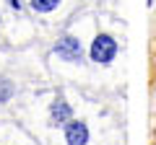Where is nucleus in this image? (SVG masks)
Segmentation results:
<instances>
[{
  "mask_svg": "<svg viewBox=\"0 0 156 145\" xmlns=\"http://www.w3.org/2000/svg\"><path fill=\"white\" fill-rule=\"evenodd\" d=\"M117 39L109 36V34H96V39L91 42V49H89V57L96 62V65H109L112 60L117 57Z\"/></svg>",
  "mask_w": 156,
  "mask_h": 145,
  "instance_id": "f257e3e1",
  "label": "nucleus"
},
{
  "mask_svg": "<svg viewBox=\"0 0 156 145\" xmlns=\"http://www.w3.org/2000/svg\"><path fill=\"white\" fill-rule=\"evenodd\" d=\"M52 52H55L57 57H62V60H68V62H83V47H81V42H78L76 36H70V34L60 36L57 44L52 47Z\"/></svg>",
  "mask_w": 156,
  "mask_h": 145,
  "instance_id": "f03ea898",
  "label": "nucleus"
},
{
  "mask_svg": "<svg viewBox=\"0 0 156 145\" xmlns=\"http://www.w3.org/2000/svg\"><path fill=\"white\" fill-rule=\"evenodd\" d=\"M65 143L68 145H86L89 143V127L81 119H70L65 124Z\"/></svg>",
  "mask_w": 156,
  "mask_h": 145,
  "instance_id": "7ed1b4c3",
  "label": "nucleus"
},
{
  "mask_svg": "<svg viewBox=\"0 0 156 145\" xmlns=\"http://www.w3.org/2000/svg\"><path fill=\"white\" fill-rule=\"evenodd\" d=\"M70 119H73L70 104H68L65 99H55L52 106H50V124H55V127H65Z\"/></svg>",
  "mask_w": 156,
  "mask_h": 145,
  "instance_id": "20e7f679",
  "label": "nucleus"
},
{
  "mask_svg": "<svg viewBox=\"0 0 156 145\" xmlns=\"http://www.w3.org/2000/svg\"><path fill=\"white\" fill-rule=\"evenodd\" d=\"M29 3H31V8L37 13H52L60 5V0H29Z\"/></svg>",
  "mask_w": 156,
  "mask_h": 145,
  "instance_id": "39448f33",
  "label": "nucleus"
},
{
  "mask_svg": "<svg viewBox=\"0 0 156 145\" xmlns=\"http://www.w3.org/2000/svg\"><path fill=\"white\" fill-rule=\"evenodd\" d=\"M13 93H16V88H13V83L8 78H0V104H5V101L13 99Z\"/></svg>",
  "mask_w": 156,
  "mask_h": 145,
  "instance_id": "423d86ee",
  "label": "nucleus"
},
{
  "mask_svg": "<svg viewBox=\"0 0 156 145\" xmlns=\"http://www.w3.org/2000/svg\"><path fill=\"white\" fill-rule=\"evenodd\" d=\"M11 3V8H16V11H21V0H8Z\"/></svg>",
  "mask_w": 156,
  "mask_h": 145,
  "instance_id": "0eeeda50",
  "label": "nucleus"
}]
</instances>
